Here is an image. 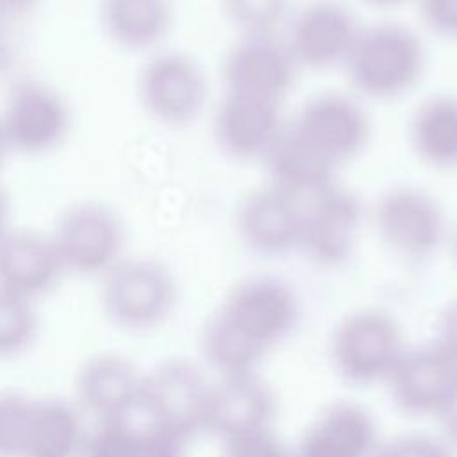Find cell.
Listing matches in <instances>:
<instances>
[{
    "mask_svg": "<svg viewBox=\"0 0 457 457\" xmlns=\"http://www.w3.org/2000/svg\"><path fill=\"white\" fill-rule=\"evenodd\" d=\"M5 150H7V145H5V139H4V134H2V129H0V162L5 155Z\"/></svg>",
    "mask_w": 457,
    "mask_h": 457,
    "instance_id": "27",
    "label": "cell"
},
{
    "mask_svg": "<svg viewBox=\"0 0 457 457\" xmlns=\"http://www.w3.org/2000/svg\"><path fill=\"white\" fill-rule=\"evenodd\" d=\"M361 27L348 5L339 0H312L293 18L287 48L298 68L323 70L345 62Z\"/></svg>",
    "mask_w": 457,
    "mask_h": 457,
    "instance_id": "8",
    "label": "cell"
},
{
    "mask_svg": "<svg viewBox=\"0 0 457 457\" xmlns=\"http://www.w3.org/2000/svg\"><path fill=\"white\" fill-rule=\"evenodd\" d=\"M409 139L421 162L434 170H457V95L423 100L411 116Z\"/></svg>",
    "mask_w": 457,
    "mask_h": 457,
    "instance_id": "18",
    "label": "cell"
},
{
    "mask_svg": "<svg viewBox=\"0 0 457 457\" xmlns=\"http://www.w3.org/2000/svg\"><path fill=\"white\" fill-rule=\"evenodd\" d=\"M364 2H368V4H371V5L389 7V5H398V4H402L403 0H364Z\"/></svg>",
    "mask_w": 457,
    "mask_h": 457,
    "instance_id": "26",
    "label": "cell"
},
{
    "mask_svg": "<svg viewBox=\"0 0 457 457\" xmlns=\"http://www.w3.org/2000/svg\"><path fill=\"white\" fill-rule=\"evenodd\" d=\"M37 0H0V14L4 18L18 16L36 5Z\"/></svg>",
    "mask_w": 457,
    "mask_h": 457,
    "instance_id": "23",
    "label": "cell"
},
{
    "mask_svg": "<svg viewBox=\"0 0 457 457\" xmlns=\"http://www.w3.org/2000/svg\"><path fill=\"white\" fill-rule=\"evenodd\" d=\"M361 223L359 196L332 182L303 205L300 246L320 261H339L352 248Z\"/></svg>",
    "mask_w": 457,
    "mask_h": 457,
    "instance_id": "11",
    "label": "cell"
},
{
    "mask_svg": "<svg viewBox=\"0 0 457 457\" xmlns=\"http://www.w3.org/2000/svg\"><path fill=\"white\" fill-rule=\"evenodd\" d=\"M280 104L225 93L212 118L216 146L234 161L262 159L282 130Z\"/></svg>",
    "mask_w": 457,
    "mask_h": 457,
    "instance_id": "10",
    "label": "cell"
},
{
    "mask_svg": "<svg viewBox=\"0 0 457 457\" xmlns=\"http://www.w3.org/2000/svg\"><path fill=\"white\" fill-rule=\"evenodd\" d=\"M7 216H9V205H7V198L4 195V191L0 189V236H4L7 232Z\"/></svg>",
    "mask_w": 457,
    "mask_h": 457,
    "instance_id": "25",
    "label": "cell"
},
{
    "mask_svg": "<svg viewBox=\"0 0 457 457\" xmlns=\"http://www.w3.org/2000/svg\"><path fill=\"white\" fill-rule=\"evenodd\" d=\"M220 7L243 36H273L286 20L289 0H220Z\"/></svg>",
    "mask_w": 457,
    "mask_h": 457,
    "instance_id": "20",
    "label": "cell"
},
{
    "mask_svg": "<svg viewBox=\"0 0 457 457\" xmlns=\"http://www.w3.org/2000/svg\"><path fill=\"white\" fill-rule=\"evenodd\" d=\"M420 14L434 34L457 41V0H420Z\"/></svg>",
    "mask_w": 457,
    "mask_h": 457,
    "instance_id": "22",
    "label": "cell"
},
{
    "mask_svg": "<svg viewBox=\"0 0 457 457\" xmlns=\"http://www.w3.org/2000/svg\"><path fill=\"white\" fill-rule=\"evenodd\" d=\"M171 300L173 280L155 261L120 259L102 277V309L120 328L137 330L154 325Z\"/></svg>",
    "mask_w": 457,
    "mask_h": 457,
    "instance_id": "5",
    "label": "cell"
},
{
    "mask_svg": "<svg viewBox=\"0 0 457 457\" xmlns=\"http://www.w3.org/2000/svg\"><path fill=\"white\" fill-rule=\"evenodd\" d=\"M71 114L68 102L52 86L21 80L7 95L0 129L7 148L23 155H45L68 137Z\"/></svg>",
    "mask_w": 457,
    "mask_h": 457,
    "instance_id": "4",
    "label": "cell"
},
{
    "mask_svg": "<svg viewBox=\"0 0 457 457\" xmlns=\"http://www.w3.org/2000/svg\"><path fill=\"white\" fill-rule=\"evenodd\" d=\"M298 64L286 41L275 36H243L221 64L227 93L282 102L295 82Z\"/></svg>",
    "mask_w": 457,
    "mask_h": 457,
    "instance_id": "7",
    "label": "cell"
},
{
    "mask_svg": "<svg viewBox=\"0 0 457 457\" xmlns=\"http://www.w3.org/2000/svg\"><path fill=\"white\" fill-rule=\"evenodd\" d=\"M270 184L296 196H312L334 182L336 164L284 127L264 154Z\"/></svg>",
    "mask_w": 457,
    "mask_h": 457,
    "instance_id": "15",
    "label": "cell"
},
{
    "mask_svg": "<svg viewBox=\"0 0 457 457\" xmlns=\"http://www.w3.org/2000/svg\"><path fill=\"white\" fill-rule=\"evenodd\" d=\"M84 437L80 416L71 403L32 398L20 457H80Z\"/></svg>",
    "mask_w": 457,
    "mask_h": 457,
    "instance_id": "17",
    "label": "cell"
},
{
    "mask_svg": "<svg viewBox=\"0 0 457 457\" xmlns=\"http://www.w3.org/2000/svg\"><path fill=\"white\" fill-rule=\"evenodd\" d=\"M289 127L336 166L361 154L371 134L361 104L334 91L309 98Z\"/></svg>",
    "mask_w": 457,
    "mask_h": 457,
    "instance_id": "6",
    "label": "cell"
},
{
    "mask_svg": "<svg viewBox=\"0 0 457 457\" xmlns=\"http://www.w3.org/2000/svg\"><path fill=\"white\" fill-rule=\"evenodd\" d=\"M137 96L154 121L184 127L200 116L207 100V80L191 55L177 50L159 52L137 75Z\"/></svg>",
    "mask_w": 457,
    "mask_h": 457,
    "instance_id": "3",
    "label": "cell"
},
{
    "mask_svg": "<svg viewBox=\"0 0 457 457\" xmlns=\"http://www.w3.org/2000/svg\"><path fill=\"white\" fill-rule=\"evenodd\" d=\"M37 336L34 302L0 287V357H16L30 348Z\"/></svg>",
    "mask_w": 457,
    "mask_h": 457,
    "instance_id": "19",
    "label": "cell"
},
{
    "mask_svg": "<svg viewBox=\"0 0 457 457\" xmlns=\"http://www.w3.org/2000/svg\"><path fill=\"white\" fill-rule=\"evenodd\" d=\"M100 25L107 39L127 52L155 48L173 25L170 0H102Z\"/></svg>",
    "mask_w": 457,
    "mask_h": 457,
    "instance_id": "16",
    "label": "cell"
},
{
    "mask_svg": "<svg viewBox=\"0 0 457 457\" xmlns=\"http://www.w3.org/2000/svg\"><path fill=\"white\" fill-rule=\"evenodd\" d=\"M373 218L382 239L403 253H427L443 239V209L439 202L421 187H391L378 198Z\"/></svg>",
    "mask_w": 457,
    "mask_h": 457,
    "instance_id": "9",
    "label": "cell"
},
{
    "mask_svg": "<svg viewBox=\"0 0 457 457\" xmlns=\"http://www.w3.org/2000/svg\"><path fill=\"white\" fill-rule=\"evenodd\" d=\"M302 212L300 198L270 184L250 191L239 202L236 228L248 246L278 253L300 245Z\"/></svg>",
    "mask_w": 457,
    "mask_h": 457,
    "instance_id": "12",
    "label": "cell"
},
{
    "mask_svg": "<svg viewBox=\"0 0 457 457\" xmlns=\"http://www.w3.org/2000/svg\"><path fill=\"white\" fill-rule=\"evenodd\" d=\"M32 398L18 391H0V457H20Z\"/></svg>",
    "mask_w": 457,
    "mask_h": 457,
    "instance_id": "21",
    "label": "cell"
},
{
    "mask_svg": "<svg viewBox=\"0 0 457 457\" xmlns=\"http://www.w3.org/2000/svg\"><path fill=\"white\" fill-rule=\"evenodd\" d=\"M345 66L359 93L375 100H393L414 89L423 79L427 50L412 29L377 23L359 30Z\"/></svg>",
    "mask_w": 457,
    "mask_h": 457,
    "instance_id": "1",
    "label": "cell"
},
{
    "mask_svg": "<svg viewBox=\"0 0 457 457\" xmlns=\"http://www.w3.org/2000/svg\"><path fill=\"white\" fill-rule=\"evenodd\" d=\"M143 382L130 361L118 353H102L82 366L77 377V396L98 421L129 418L141 403Z\"/></svg>",
    "mask_w": 457,
    "mask_h": 457,
    "instance_id": "14",
    "label": "cell"
},
{
    "mask_svg": "<svg viewBox=\"0 0 457 457\" xmlns=\"http://www.w3.org/2000/svg\"><path fill=\"white\" fill-rule=\"evenodd\" d=\"M5 20L0 14V71L7 66L9 59H11V43L7 37V29H5Z\"/></svg>",
    "mask_w": 457,
    "mask_h": 457,
    "instance_id": "24",
    "label": "cell"
},
{
    "mask_svg": "<svg viewBox=\"0 0 457 457\" xmlns=\"http://www.w3.org/2000/svg\"><path fill=\"white\" fill-rule=\"evenodd\" d=\"M64 268L52 237L32 230H14L0 236V287L36 300L52 291Z\"/></svg>",
    "mask_w": 457,
    "mask_h": 457,
    "instance_id": "13",
    "label": "cell"
},
{
    "mask_svg": "<svg viewBox=\"0 0 457 457\" xmlns=\"http://www.w3.org/2000/svg\"><path fill=\"white\" fill-rule=\"evenodd\" d=\"M52 241L64 271L104 277L121 259L125 227L114 209L87 200L61 214Z\"/></svg>",
    "mask_w": 457,
    "mask_h": 457,
    "instance_id": "2",
    "label": "cell"
}]
</instances>
